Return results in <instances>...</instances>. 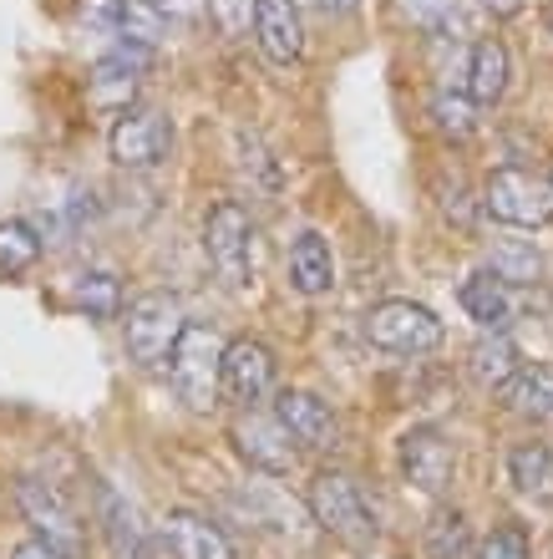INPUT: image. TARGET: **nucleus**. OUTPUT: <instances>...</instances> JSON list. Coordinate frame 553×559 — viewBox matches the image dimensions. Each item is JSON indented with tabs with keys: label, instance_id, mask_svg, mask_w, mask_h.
<instances>
[{
	"label": "nucleus",
	"instance_id": "cd10ccee",
	"mask_svg": "<svg viewBox=\"0 0 553 559\" xmlns=\"http://www.w3.org/2000/svg\"><path fill=\"white\" fill-rule=\"evenodd\" d=\"M401 5V15H407L417 31H426V36H442V31H452V21H457V0H396Z\"/></svg>",
	"mask_w": 553,
	"mask_h": 559
},
{
	"label": "nucleus",
	"instance_id": "aec40b11",
	"mask_svg": "<svg viewBox=\"0 0 553 559\" xmlns=\"http://www.w3.org/2000/svg\"><path fill=\"white\" fill-rule=\"evenodd\" d=\"M508 484L524 493L528 503L553 509V448L549 442H518L508 453Z\"/></svg>",
	"mask_w": 553,
	"mask_h": 559
},
{
	"label": "nucleus",
	"instance_id": "2f4dec72",
	"mask_svg": "<svg viewBox=\"0 0 553 559\" xmlns=\"http://www.w3.org/2000/svg\"><path fill=\"white\" fill-rule=\"evenodd\" d=\"M239 153H244V158H239V168H244V174H249V168H260V174H264V183H269V193H275V189H279V168H275V163H269V153H264V147H260V138L239 133Z\"/></svg>",
	"mask_w": 553,
	"mask_h": 559
},
{
	"label": "nucleus",
	"instance_id": "423d86ee",
	"mask_svg": "<svg viewBox=\"0 0 553 559\" xmlns=\"http://www.w3.org/2000/svg\"><path fill=\"white\" fill-rule=\"evenodd\" d=\"M482 209L508 229H543L553 219V183L528 168H497L482 189Z\"/></svg>",
	"mask_w": 553,
	"mask_h": 559
},
{
	"label": "nucleus",
	"instance_id": "b1692460",
	"mask_svg": "<svg viewBox=\"0 0 553 559\" xmlns=\"http://www.w3.org/2000/svg\"><path fill=\"white\" fill-rule=\"evenodd\" d=\"M426 118H432V128H437L442 138L478 133V103H472L467 92H437V97L426 103Z\"/></svg>",
	"mask_w": 553,
	"mask_h": 559
},
{
	"label": "nucleus",
	"instance_id": "ddd939ff",
	"mask_svg": "<svg viewBox=\"0 0 553 559\" xmlns=\"http://www.w3.org/2000/svg\"><path fill=\"white\" fill-rule=\"evenodd\" d=\"M233 442H239V453L244 463H254L260 473H290L294 468V448H290V432L279 417H264L249 407L239 423H233Z\"/></svg>",
	"mask_w": 553,
	"mask_h": 559
},
{
	"label": "nucleus",
	"instance_id": "0eeeda50",
	"mask_svg": "<svg viewBox=\"0 0 553 559\" xmlns=\"http://www.w3.org/2000/svg\"><path fill=\"white\" fill-rule=\"evenodd\" d=\"M82 26L117 36L122 46H158L173 31V11L158 0H82Z\"/></svg>",
	"mask_w": 553,
	"mask_h": 559
},
{
	"label": "nucleus",
	"instance_id": "2eb2a0df",
	"mask_svg": "<svg viewBox=\"0 0 553 559\" xmlns=\"http://www.w3.org/2000/svg\"><path fill=\"white\" fill-rule=\"evenodd\" d=\"M497 402H503L513 417L549 423L553 417V367H543V361H524L518 377H508V382L497 386Z\"/></svg>",
	"mask_w": 553,
	"mask_h": 559
},
{
	"label": "nucleus",
	"instance_id": "f3484780",
	"mask_svg": "<svg viewBox=\"0 0 553 559\" xmlns=\"http://www.w3.org/2000/svg\"><path fill=\"white\" fill-rule=\"evenodd\" d=\"M508 46L497 41V36H482L478 46H472V57H467V97L478 107H493L503 103V92H508Z\"/></svg>",
	"mask_w": 553,
	"mask_h": 559
},
{
	"label": "nucleus",
	"instance_id": "f03ea898",
	"mask_svg": "<svg viewBox=\"0 0 553 559\" xmlns=\"http://www.w3.org/2000/svg\"><path fill=\"white\" fill-rule=\"evenodd\" d=\"M219 371H224V341L214 325L189 321V331L178 336L173 356H168V382H173L178 402L204 413L208 402L219 397Z\"/></svg>",
	"mask_w": 553,
	"mask_h": 559
},
{
	"label": "nucleus",
	"instance_id": "473e14b6",
	"mask_svg": "<svg viewBox=\"0 0 553 559\" xmlns=\"http://www.w3.org/2000/svg\"><path fill=\"white\" fill-rule=\"evenodd\" d=\"M11 559H76V555H67V549H57V545H46V539H21V545L11 549Z\"/></svg>",
	"mask_w": 553,
	"mask_h": 559
},
{
	"label": "nucleus",
	"instance_id": "7ed1b4c3",
	"mask_svg": "<svg viewBox=\"0 0 553 559\" xmlns=\"http://www.w3.org/2000/svg\"><path fill=\"white\" fill-rule=\"evenodd\" d=\"M183 331H189L183 306H178V295H168V290L137 295V300L128 306V316H122V341H128V356L137 361V367H158V361H168Z\"/></svg>",
	"mask_w": 553,
	"mask_h": 559
},
{
	"label": "nucleus",
	"instance_id": "1a4fd4ad",
	"mask_svg": "<svg viewBox=\"0 0 553 559\" xmlns=\"http://www.w3.org/2000/svg\"><path fill=\"white\" fill-rule=\"evenodd\" d=\"M15 509H21V519L36 530V539L67 549V555H76V549H82V539H87V530H82L76 509L61 499L51 484H41V478H21V484H15Z\"/></svg>",
	"mask_w": 553,
	"mask_h": 559
},
{
	"label": "nucleus",
	"instance_id": "f8f14e48",
	"mask_svg": "<svg viewBox=\"0 0 553 559\" xmlns=\"http://www.w3.org/2000/svg\"><path fill=\"white\" fill-rule=\"evenodd\" d=\"M275 417L285 423V432H290L300 448H310V453H325V448L340 442V423H335L330 402H321L315 392H300V386L279 392Z\"/></svg>",
	"mask_w": 553,
	"mask_h": 559
},
{
	"label": "nucleus",
	"instance_id": "7c9ffc66",
	"mask_svg": "<svg viewBox=\"0 0 553 559\" xmlns=\"http://www.w3.org/2000/svg\"><path fill=\"white\" fill-rule=\"evenodd\" d=\"M462 519L457 514H442L437 524H432V559H462Z\"/></svg>",
	"mask_w": 553,
	"mask_h": 559
},
{
	"label": "nucleus",
	"instance_id": "4be33fe9",
	"mask_svg": "<svg viewBox=\"0 0 553 559\" xmlns=\"http://www.w3.org/2000/svg\"><path fill=\"white\" fill-rule=\"evenodd\" d=\"M147 72V46H117L112 57L97 61V72H92V87L103 103H117V97H132L137 87V76Z\"/></svg>",
	"mask_w": 553,
	"mask_h": 559
},
{
	"label": "nucleus",
	"instance_id": "412c9836",
	"mask_svg": "<svg viewBox=\"0 0 553 559\" xmlns=\"http://www.w3.org/2000/svg\"><path fill=\"white\" fill-rule=\"evenodd\" d=\"M518 367H524V352L508 341V331H488V336L467 352V371H472L482 386H493V392L508 382V377H518Z\"/></svg>",
	"mask_w": 553,
	"mask_h": 559
},
{
	"label": "nucleus",
	"instance_id": "9d476101",
	"mask_svg": "<svg viewBox=\"0 0 553 559\" xmlns=\"http://www.w3.org/2000/svg\"><path fill=\"white\" fill-rule=\"evenodd\" d=\"M396 457H401L407 484L417 488V493H426V499H442V493L452 488V473H457V448H452L447 432H437V427H411V432H401Z\"/></svg>",
	"mask_w": 553,
	"mask_h": 559
},
{
	"label": "nucleus",
	"instance_id": "72a5a7b5",
	"mask_svg": "<svg viewBox=\"0 0 553 559\" xmlns=\"http://www.w3.org/2000/svg\"><path fill=\"white\" fill-rule=\"evenodd\" d=\"M528 0H478V11L482 15H493V21H513V15L524 11Z\"/></svg>",
	"mask_w": 553,
	"mask_h": 559
},
{
	"label": "nucleus",
	"instance_id": "e433bc0d",
	"mask_svg": "<svg viewBox=\"0 0 553 559\" xmlns=\"http://www.w3.org/2000/svg\"><path fill=\"white\" fill-rule=\"evenodd\" d=\"M549 183H553V178H549Z\"/></svg>",
	"mask_w": 553,
	"mask_h": 559
},
{
	"label": "nucleus",
	"instance_id": "20e7f679",
	"mask_svg": "<svg viewBox=\"0 0 553 559\" xmlns=\"http://www.w3.org/2000/svg\"><path fill=\"white\" fill-rule=\"evenodd\" d=\"M442 321L437 310L417 306V300H381V306L365 310V341L376 352H392V356H426L442 346Z\"/></svg>",
	"mask_w": 553,
	"mask_h": 559
},
{
	"label": "nucleus",
	"instance_id": "bb28decb",
	"mask_svg": "<svg viewBox=\"0 0 553 559\" xmlns=\"http://www.w3.org/2000/svg\"><path fill=\"white\" fill-rule=\"evenodd\" d=\"M493 270L497 280H508V285H533L539 280V270H543V260H539V250L533 245H497L493 250Z\"/></svg>",
	"mask_w": 553,
	"mask_h": 559
},
{
	"label": "nucleus",
	"instance_id": "39448f33",
	"mask_svg": "<svg viewBox=\"0 0 553 559\" xmlns=\"http://www.w3.org/2000/svg\"><path fill=\"white\" fill-rule=\"evenodd\" d=\"M204 254L229 290H244L249 280H254V224H249V214L233 199H219V204L208 209Z\"/></svg>",
	"mask_w": 553,
	"mask_h": 559
},
{
	"label": "nucleus",
	"instance_id": "f257e3e1",
	"mask_svg": "<svg viewBox=\"0 0 553 559\" xmlns=\"http://www.w3.org/2000/svg\"><path fill=\"white\" fill-rule=\"evenodd\" d=\"M305 503L310 514H315V524H321L330 539H340L346 549H356V555H365V549H376L381 539V524H376V509L365 503L361 484L350 478V473H315L305 488Z\"/></svg>",
	"mask_w": 553,
	"mask_h": 559
},
{
	"label": "nucleus",
	"instance_id": "5701e85b",
	"mask_svg": "<svg viewBox=\"0 0 553 559\" xmlns=\"http://www.w3.org/2000/svg\"><path fill=\"white\" fill-rule=\"evenodd\" d=\"M97 503H103V530H107V539H112L117 555L122 559H147V534L137 530V514H132L128 503L117 499L112 488H103Z\"/></svg>",
	"mask_w": 553,
	"mask_h": 559
},
{
	"label": "nucleus",
	"instance_id": "6e6552de",
	"mask_svg": "<svg viewBox=\"0 0 553 559\" xmlns=\"http://www.w3.org/2000/svg\"><path fill=\"white\" fill-rule=\"evenodd\" d=\"M107 147H112L117 168H132V174H147L168 158L173 147V122L163 118L158 107H122V118L112 122L107 133Z\"/></svg>",
	"mask_w": 553,
	"mask_h": 559
},
{
	"label": "nucleus",
	"instance_id": "c9c22d12",
	"mask_svg": "<svg viewBox=\"0 0 553 559\" xmlns=\"http://www.w3.org/2000/svg\"><path fill=\"white\" fill-rule=\"evenodd\" d=\"M549 31H553V11H549Z\"/></svg>",
	"mask_w": 553,
	"mask_h": 559
},
{
	"label": "nucleus",
	"instance_id": "a878e982",
	"mask_svg": "<svg viewBox=\"0 0 553 559\" xmlns=\"http://www.w3.org/2000/svg\"><path fill=\"white\" fill-rule=\"evenodd\" d=\"M76 306L97 316V321H112L117 310H122V290H117V280L103 275V270H92V275H76Z\"/></svg>",
	"mask_w": 553,
	"mask_h": 559
},
{
	"label": "nucleus",
	"instance_id": "dca6fc26",
	"mask_svg": "<svg viewBox=\"0 0 553 559\" xmlns=\"http://www.w3.org/2000/svg\"><path fill=\"white\" fill-rule=\"evenodd\" d=\"M163 534H168V545H173L178 559H239L229 545V534L219 524H208L204 514H189V509L168 514Z\"/></svg>",
	"mask_w": 553,
	"mask_h": 559
},
{
	"label": "nucleus",
	"instance_id": "4468645a",
	"mask_svg": "<svg viewBox=\"0 0 553 559\" xmlns=\"http://www.w3.org/2000/svg\"><path fill=\"white\" fill-rule=\"evenodd\" d=\"M254 41L275 67L305 57V21L294 0H260V21H254Z\"/></svg>",
	"mask_w": 553,
	"mask_h": 559
},
{
	"label": "nucleus",
	"instance_id": "393cba45",
	"mask_svg": "<svg viewBox=\"0 0 553 559\" xmlns=\"http://www.w3.org/2000/svg\"><path fill=\"white\" fill-rule=\"evenodd\" d=\"M41 260V239L26 219H5L0 224V275H26Z\"/></svg>",
	"mask_w": 553,
	"mask_h": 559
},
{
	"label": "nucleus",
	"instance_id": "f704fd0d",
	"mask_svg": "<svg viewBox=\"0 0 553 559\" xmlns=\"http://www.w3.org/2000/svg\"><path fill=\"white\" fill-rule=\"evenodd\" d=\"M294 5H315L321 15H350L361 0H294Z\"/></svg>",
	"mask_w": 553,
	"mask_h": 559
},
{
	"label": "nucleus",
	"instance_id": "a211bd4d",
	"mask_svg": "<svg viewBox=\"0 0 553 559\" xmlns=\"http://www.w3.org/2000/svg\"><path fill=\"white\" fill-rule=\"evenodd\" d=\"M462 310L482 331H508L513 325V295H508V280H497L493 270H478V275L462 280V290H457Z\"/></svg>",
	"mask_w": 553,
	"mask_h": 559
},
{
	"label": "nucleus",
	"instance_id": "9b49d317",
	"mask_svg": "<svg viewBox=\"0 0 553 559\" xmlns=\"http://www.w3.org/2000/svg\"><path fill=\"white\" fill-rule=\"evenodd\" d=\"M275 386V352L264 341H229L224 346V371H219V397L233 407H254V402L269 397Z\"/></svg>",
	"mask_w": 553,
	"mask_h": 559
},
{
	"label": "nucleus",
	"instance_id": "c85d7f7f",
	"mask_svg": "<svg viewBox=\"0 0 553 559\" xmlns=\"http://www.w3.org/2000/svg\"><path fill=\"white\" fill-rule=\"evenodd\" d=\"M208 21L224 36H249L254 21H260V0H208Z\"/></svg>",
	"mask_w": 553,
	"mask_h": 559
},
{
	"label": "nucleus",
	"instance_id": "c756f323",
	"mask_svg": "<svg viewBox=\"0 0 553 559\" xmlns=\"http://www.w3.org/2000/svg\"><path fill=\"white\" fill-rule=\"evenodd\" d=\"M478 559H528V534H524V524H497V530L482 539Z\"/></svg>",
	"mask_w": 553,
	"mask_h": 559
},
{
	"label": "nucleus",
	"instance_id": "6ab92c4d",
	"mask_svg": "<svg viewBox=\"0 0 553 559\" xmlns=\"http://www.w3.org/2000/svg\"><path fill=\"white\" fill-rule=\"evenodd\" d=\"M290 285L300 295H330L335 290V254L325 245V235L305 229V235H294L290 245Z\"/></svg>",
	"mask_w": 553,
	"mask_h": 559
}]
</instances>
